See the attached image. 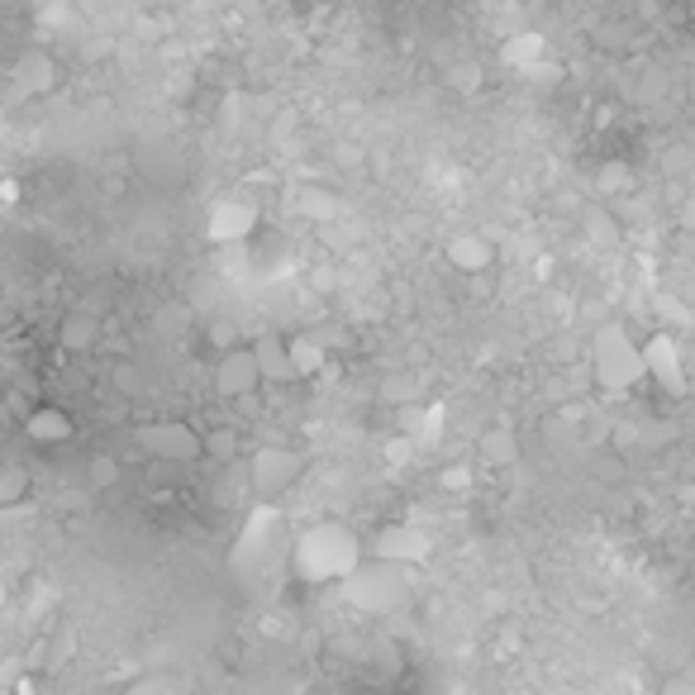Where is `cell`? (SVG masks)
Listing matches in <instances>:
<instances>
[{"label": "cell", "instance_id": "cell-4", "mask_svg": "<svg viewBox=\"0 0 695 695\" xmlns=\"http://www.w3.org/2000/svg\"><path fill=\"white\" fill-rule=\"evenodd\" d=\"M300 476H306V457L296 448H282V443H263L257 453L249 457V486L263 496V505L282 500Z\"/></svg>", "mask_w": 695, "mask_h": 695}, {"label": "cell", "instance_id": "cell-17", "mask_svg": "<svg viewBox=\"0 0 695 695\" xmlns=\"http://www.w3.org/2000/svg\"><path fill=\"white\" fill-rule=\"evenodd\" d=\"M200 443H206V457H214V462H234L239 457V433L234 429H206V433H200Z\"/></svg>", "mask_w": 695, "mask_h": 695}, {"label": "cell", "instance_id": "cell-20", "mask_svg": "<svg viewBox=\"0 0 695 695\" xmlns=\"http://www.w3.org/2000/svg\"><path fill=\"white\" fill-rule=\"evenodd\" d=\"M20 77H24L29 86H34V91H43V86H53V81H57L48 57H24V63H20Z\"/></svg>", "mask_w": 695, "mask_h": 695}, {"label": "cell", "instance_id": "cell-14", "mask_svg": "<svg viewBox=\"0 0 695 695\" xmlns=\"http://www.w3.org/2000/svg\"><path fill=\"white\" fill-rule=\"evenodd\" d=\"M24 429H29L34 443H67L71 439V415L57 410V405H34L29 419H24Z\"/></svg>", "mask_w": 695, "mask_h": 695}, {"label": "cell", "instance_id": "cell-7", "mask_svg": "<svg viewBox=\"0 0 695 695\" xmlns=\"http://www.w3.org/2000/svg\"><path fill=\"white\" fill-rule=\"evenodd\" d=\"M643 382H658L668 396H686V357L672 334H648L643 343Z\"/></svg>", "mask_w": 695, "mask_h": 695}, {"label": "cell", "instance_id": "cell-22", "mask_svg": "<svg viewBox=\"0 0 695 695\" xmlns=\"http://www.w3.org/2000/svg\"><path fill=\"white\" fill-rule=\"evenodd\" d=\"M658 695H695V676H668Z\"/></svg>", "mask_w": 695, "mask_h": 695}, {"label": "cell", "instance_id": "cell-18", "mask_svg": "<svg viewBox=\"0 0 695 695\" xmlns=\"http://www.w3.org/2000/svg\"><path fill=\"white\" fill-rule=\"evenodd\" d=\"M586 239H591V243H600V249L619 243V229H615V220H610V214H605L600 206H591V210H586Z\"/></svg>", "mask_w": 695, "mask_h": 695}, {"label": "cell", "instance_id": "cell-15", "mask_svg": "<svg viewBox=\"0 0 695 695\" xmlns=\"http://www.w3.org/2000/svg\"><path fill=\"white\" fill-rule=\"evenodd\" d=\"M482 457L490 462V467H505V462H515V457H519L515 429H510V424H490V429L482 433Z\"/></svg>", "mask_w": 695, "mask_h": 695}, {"label": "cell", "instance_id": "cell-6", "mask_svg": "<svg viewBox=\"0 0 695 695\" xmlns=\"http://www.w3.org/2000/svg\"><path fill=\"white\" fill-rule=\"evenodd\" d=\"M367 558L376 562H396V567H419V562L433 558V533L419 525H386L376 539L367 543Z\"/></svg>", "mask_w": 695, "mask_h": 695}, {"label": "cell", "instance_id": "cell-13", "mask_svg": "<svg viewBox=\"0 0 695 695\" xmlns=\"http://www.w3.org/2000/svg\"><path fill=\"white\" fill-rule=\"evenodd\" d=\"M286 357H291V372L296 382H306V376H320L329 367V348L320 334H291L286 339Z\"/></svg>", "mask_w": 695, "mask_h": 695}, {"label": "cell", "instance_id": "cell-10", "mask_svg": "<svg viewBox=\"0 0 695 695\" xmlns=\"http://www.w3.org/2000/svg\"><path fill=\"white\" fill-rule=\"evenodd\" d=\"M443 257L453 263V272H462V277H476V272H486L496 263V243H490L482 229H462V234H453L443 243Z\"/></svg>", "mask_w": 695, "mask_h": 695}, {"label": "cell", "instance_id": "cell-9", "mask_svg": "<svg viewBox=\"0 0 695 695\" xmlns=\"http://www.w3.org/2000/svg\"><path fill=\"white\" fill-rule=\"evenodd\" d=\"M263 386V376H257V362L249 348H224V357H220V367H214V390H220L224 400H249L253 390Z\"/></svg>", "mask_w": 695, "mask_h": 695}, {"label": "cell", "instance_id": "cell-12", "mask_svg": "<svg viewBox=\"0 0 695 695\" xmlns=\"http://www.w3.org/2000/svg\"><path fill=\"white\" fill-rule=\"evenodd\" d=\"M272 543H277V510H272V505H263V510H257V515L249 519L243 539H239V562L272 558Z\"/></svg>", "mask_w": 695, "mask_h": 695}, {"label": "cell", "instance_id": "cell-2", "mask_svg": "<svg viewBox=\"0 0 695 695\" xmlns=\"http://www.w3.org/2000/svg\"><path fill=\"white\" fill-rule=\"evenodd\" d=\"M339 591H343V600H348V605H357V610H367V615H390V610H400V605L410 600L415 576H410V567H396V562L362 558V562H357V572L348 576Z\"/></svg>", "mask_w": 695, "mask_h": 695}, {"label": "cell", "instance_id": "cell-11", "mask_svg": "<svg viewBox=\"0 0 695 695\" xmlns=\"http://www.w3.org/2000/svg\"><path fill=\"white\" fill-rule=\"evenodd\" d=\"M249 353L257 362V376H263V386H286V382H296V372H291V357H286V339L282 334H257L249 343Z\"/></svg>", "mask_w": 695, "mask_h": 695}, {"label": "cell", "instance_id": "cell-5", "mask_svg": "<svg viewBox=\"0 0 695 695\" xmlns=\"http://www.w3.org/2000/svg\"><path fill=\"white\" fill-rule=\"evenodd\" d=\"M139 448L157 462H196L206 457V443H200V433L186 424V419H153V424H139Z\"/></svg>", "mask_w": 695, "mask_h": 695}, {"label": "cell", "instance_id": "cell-19", "mask_svg": "<svg viewBox=\"0 0 695 695\" xmlns=\"http://www.w3.org/2000/svg\"><path fill=\"white\" fill-rule=\"evenodd\" d=\"M114 482H120V462L110 453H96L91 457V490H110Z\"/></svg>", "mask_w": 695, "mask_h": 695}, {"label": "cell", "instance_id": "cell-21", "mask_svg": "<svg viewBox=\"0 0 695 695\" xmlns=\"http://www.w3.org/2000/svg\"><path fill=\"white\" fill-rule=\"evenodd\" d=\"M24 490H29V476H24L20 467L0 472V505H20V500H24Z\"/></svg>", "mask_w": 695, "mask_h": 695}, {"label": "cell", "instance_id": "cell-23", "mask_svg": "<svg viewBox=\"0 0 695 695\" xmlns=\"http://www.w3.org/2000/svg\"><path fill=\"white\" fill-rule=\"evenodd\" d=\"M106 695H114V691H106Z\"/></svg>", "mask_w": 695, "mask_h": 695}, {"label": "cell", "instance_id": "cell-16", "mask_svg": "<svg viewBox=\"0 0 695 695\" xmlns=\"http://www.w3.org/2000/svg\"><path fill=\"white\" fill-rule=\"evenodd\" d=\"M96 339H100V324L91 315H67L63 329H57V343H63L67 353H86V348H96Z\"/></svg>", "mask_w": 695, "mask_h": 695}, {"label": "cell", "instance_id": "cell-1", "mask_svg": "<svg viewBox=\"0 0 695 695\" xmlns=\"http://www.w3.org/2000/svg\"><path fill=\"white\" fill-rule=\"evenodd\" d=\"M362 558H367V543L343 519H320V525L300 529L291 543V572L306 586H343Z\"/></svg>", "mask_w": 695, "mask_h": 695}, {"label": "cell", "instance_id": "cell-3", "mask_svg": "<svg viewBox=\"0 0 695 695\" xmlns=\"http://www.w3.org/2000/svg\"><path fill=\"white\" fill-rule=\"evenodd\" d=\"M591 376L610 396H625V390L643 382V348L625 324L596 329V339H591Z\"/></svg>", "mask_w": 695, "mask_h": 695}, {"label": "cell", "instance_id": "cell-8", "mask_svg": "<svg viewBox=\"0 0 695 695\" xmlns=\"http://www.w3.org/2000/svg\"><path fill=\"white\" fill-rule=\"evenodd\" d=\"M257 220H263V214H257V206L253 200H243V196H224V200H214V206L206 210V239L210 243H243L257 229Z\"/></svg>", "mask_w": 695, "mask_h": 695}]
</instances>
